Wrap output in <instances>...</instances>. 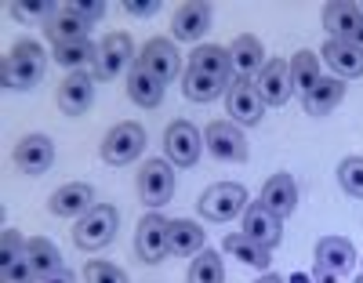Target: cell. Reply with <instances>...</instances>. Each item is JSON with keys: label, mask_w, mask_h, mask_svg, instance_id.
I'll return each mask as SVG.
<instances>
[{"label": "cell", "mask_w": 363, "mask_h": 283, "mask_svg": "<svg viewBox=\"0 0 363 283\" xmlns=\"http://www.w3.org/2000/svg\"><path fill=\"white\" fill-rule=\"evenodd\" d=\"M189 283H225V269L218 250H200L189 265Z\"/></svg>", "instance_id": "33"}, {"label": "cell", "mask_w": 363, "mask_h": 283, "mask_svg": "<svg viewBox=\"0 0 363 283\" xmlns=\"http://www.w3.org/2000/svg\"><path fill=\"white\" fill-rule=\"evenodd\" d=\"M359 22H363V11L356 4H327L323 8V29L330 33V40H352Z\"/></svg>", "instance_id": "26"}, {"label": "cell", "mask_w": 363, "mask_h": 283, "mask_svg": "<svg viewBox=\"0 0 363 283\" xmlns=\"http://www.w3.org/2000/svg\"><path fill=\"white\" fill-rule=\"evenodd\" d=\"M44 33L51 37V44H73V40H87L91 22H84L73 8H58V15L44 26Z\"/></svg>", "instance_id": "25"}, {"label": "cell", "mask_w": 363, "mask_h": 283, "mask_svg": "<svg viewBox=\"0 0 363 283\" xmlns=\"http://www.w3.org/2000/svg\"><path fill=\"white\" fill-rule=\"evenodd\" d=\"M349 44H356V48H359V51H363V22H359V26H356V33H352V40H349Z\"/></svg>", "instance_id": "44"}, {"label": "cell", "mask_w": 363, "mask_h": 283, "mask_svg": "<svg viewBox=\"0 0 363 283\" xmlns=\"http://www.w3.org/2000/svg\"><path fill=\"white\" fill-rule=\"evenodd\" d=\"M8 11H11V18H22V22H44V26L58 15V8L51 4V0H33V4H11Z\"/></svg>", "instance_id": "35"}, {"label": "cell", "mask_w": 363, "mask_h": 283, "mask_svg": "<svg viewBox=\"0 0 363 283\" xmlns=\"http://www.w3.org/2000/svg\"><path fill=\"white\" fill-rule=\"evenodd\" d=\"M44 48L37 40H18L8 58H4V70H0V77H4V87H15V91H29L37 87L44 80Z\"/></svg>", "instance_id": "1"}, {"label": "cell", "mask_w": 363, "mask_h": 283, "mask_svg": "<svg viewBox=\"0 0 363 283\" xmlns=\"http://www.w3.org/2000/svg\"><path fill=\"white\" fill-rule=\"evenodd\" d=\"M40 283H77V279H73V272H69V269H58L55 276H48V279H40Z\"/></svg>", "instance_id": "41"}, {"label": "cell", "mask_w": 363, "mask_h": 283, "mask_svg": "<svg viewBox=\"0 0 363 283\" xmlns=\"http://www.w3.org/2000/svg\"><path fill=\"white\" fill-rule=\"evenodd\" d=\"M356 283H363V276H359V279H356Z\"/></svg>", "instance_id": "45"}, {"label": "cell", "mask_w": 363, "mask_h": 283, "mask_svg": "<svg viewBox=\"0 0 363 283\" xmlns=\"http://www.w3.org/2000/svg\"><path fill=\"white\" fill-rule=\"evenodd\" d=\"M211 29V4H182L171 18V33L178 40H200L203 33Z\"/></svg>", "instance_id": "20"}, {"label": "cell", "mask_w": 363, "mask_h": 283, "mask_svg": "<svg viewBox=\"0 0 363 283\" xmlns=\"http://www.w3.org/2000/svg\"><path fill=\"white\" fill-rule=\"evenodd\" d=\"M222 91H229V84L207 77L200 70H186V73H182V94H186L189 102H211V99H218Z\"/></svg>", "instance_id": "31"}, {"label": "cell", "mask_w": 363, "mask_h": 283, "mask_svg": "<svg viewBox=\"0 0 363 283\" xmlns=\"http://www.w3.org/2000/svg\"><path fill=\"white\" fill-rule=\"evenodd\" d=\"M222 250H225V255H233L236 262H244V265H251V269H269V255H272V250H265V247H258L255 240H247L244 233H229L225 240H222Z\"/></svg>", "instance_id": "29"}, {"label": "cell", "mask_w": 363, "mask_h": 283, "mask_svg": "<svg viewBox=\"0 0 363 283\" xmlns=\"http://www.w3.org/2000/svg\"><path fill=\"white\" fill-rule=\"evenodd\" d=\"M22 255H26V240L18 236V229H4V236H0V265H11Z\"/></svg>", "instance_id": "37"}, {"label": "cell", "mask_w": 363, "mask_h": 283, "mask_svg": "<svg viewBox=\"0 0 363 283\" xmlns=\"http://www.w3.org/2000/svg\"><path fill=\"white\" fill-rule=\"evenodd\" d=\"M203 145H207L211 156H215V160H222V164H244V160H247V138H244V131H240L236 123L215 120V123L207 128V135H203Z\"/></svg>", "instance_id": "7"}, {"label": "cell", "mask_w": 363, "mask_h": 283, "mask_svg": "<svg viewBox=\"0 0 363 283\" xmlns=\"http://www.w3.org/2000/svg\"><path fill=\"white\" fill-rule=\"evenodd\" d=\"M69 8H73L84 22H91V26H95V22L106 15V4H69Z\"/></svg>", "instance_id": "39"}, {"label": "cell", "mask_w": 363, "mask_h": 283, "mask_svg": "<svg viewBox=\"0 0 363 283\" xmlns=\"http://www.w3.org/2000/svg\"><path fill=\"white\" fill-rule=\"evenodd\" d=\"M323 77H320V58L313 55V51H298L294 58H291V87L306 99V94L320 84Z\"/></svg>", "instance_id": "30"}, {"label": "cell", "mask_w": 363, "mask_h": 283, "mask_svg": "<svg viewBox=\"0 0 363 283\" xmlns=\"http://www.w3.org/2000/svg\"><path fill=\"white\" fill-rule=\"evenodd\" d=\"M124 11H128V15H153V11H157V4H131V0H128Z\"/></svg>", "instance_id": "40"}, {"label": "cell", "mask_w": 363, "mask_h": 283, "mask_svg": "<svg viewBox=\"0 0 363 283\" xmlns=\"http://www.w3.org/2000/svg\"><path fill=\"white\" fill-rule=\"evenodd\" d=\"M338 182L349 196L363 200V156H345L342 167H338Z\"/></svg>", "instance_id": "34"}, {"label": "cell", "mask_w": 363, "mask_h": 283, "mask_svg": "<svg viewBox=\"0 0 363 283\" xmlns=\"http://www.w3.org/2000/svg\"><path fill=\"white\" fill-rule=\"evenodd\" d=\"M95 207H99V196H95V189L84 185V182H69V185H62V189H55L51 200H48V211H51V214H58V218H77V222H80L87 211H95Z\"/></svg>", "instance_id": "11"}, {"label": "cell", "mask_w": 363, "mask_h": 283, "mask_svg": "<svg viewBox=\"0 0 363 283\" xmlns=\"http://www.w3.org/2000/svg\"><path fill=\"white\" fill-rule=\"evenodd\" d=\"M128 94H131V102H138L142 109H157L164 102V84L157 77H149L135 62L131 73H128Z\"/></svg>", "instance_id": "27"}, {"label": "cell", "mask_w": 363, "mask_h": 283, "mask_svg": "<svg viewBox=\"0 0 363 283\" xmlns=\"http://www.w3.org/2000/svg\"><path fill=\"white\" fill-rule=\"evenodd\" d=\"M342 99H345V80H338V77H323V80H320L301 102H306V113L323 116V113L335 109Z\"/></svg>", "instance_id": "28"}, {"label": "cell", "mask_w": 363, "mask_h": 283, "mask_svg": "<svg viewBox=\"0 0 363 283\" xmlns=\"http://www.w3.org/2000/svg\"><path fill=\"white\" fill-rule=\"evenodd\" d=\"M26 262H29V269H33L37 283L48 279V276H55L58 269H66L62 265V250H58L51 240H44V236L26 240Z\"/></svg>", "instance_id": "22"}, {"label": "cell", "mask_w": 363, "mask_h": 283, "mask_svg": "<svg viewBox=\"0 0 363 283\" xmlns=\"http://www.w3.org/2000/svg\"><path fill=\"white\" fill-rule=\"evenodd\" d=\"M225 109L233 113L236 123L255 128V123L262 120V113H265V102H262V94L251 80H233L229 91H225Z\"/></svg>", "instance_id": "13"}, {"label": "cell", "mask_w": 363, "mask_h": 283, "mask_svg": "<svg viewBox=\"0 0 363 283\" xmlns=\"http://www.w3.org/2000/svg\"><path fill=\"white\" fill-rule=\"evenodd\" d=\"M316 265L330 269L335 276H345V272H352V265H356V247H352L345 236H323V240L316 243Z\"/></svg>", "instance_id": "19"}, {"label": "cell", "mask_w": 363, "mask_h": 283, "mask_svg": "<svg viewBox=\"0 0 363 283\" xmlns=\"http://www.w3.org/2000/svg\"><path fill=\"white\" fill-rule=\"evenodd\" d=\"M189 70H200L207 77H215L222 84H233V62H229V48H218V44H200L193 55H189Z\"/></svg>", "instance_id": "23"}, {"label": "cell", "mask_w": 363, "mask_h": 283, "mask_svg": "<svg viewBox=\"0 0 363 283\" xmlns=\"http://www.w3.org/2000/svg\"><path fill=\"white\" fill-rule=\"evenodd\" d=\"M255 87H258V94H262V102L265 106H284L287 99H291V62H284V58H269L265 62V70L255 77Z\"/></svg>", "instance_id": "14"}, {"label": "cell", "mask_w": 363, "mask_h": 283, "mask_svg": "<svg viewBox=\"0 0 363 283\" xmlns=\"http://www.w3.org/2000/svg\"><path fill=\"white\" fill-rule=\"evenodd\" d=\"M135 250L145 265H160L167 255H171V243H167V218L160 214H145L138 222V240H135Z\"/></svg>", "instance_id": "9"}, {"label": "cell", "mask_w": 363, "mask_h": 283, "mask_svg": "<svg viewBox=\"0 0 363 283\" xmlns=\"http://www.w3.org/2000/svg\"><path fill=\"white\" fill-rule=\"evenodd\" d=\"M244 236L255 240L258 247L272 250L280 240H284V226H280V214H272L262 200L258 204H247L244 211Z\"/></svg>", "instance_id": "12"}, {"label": "cell", "mask_w": 363, "mask_h": 283, "mask_svg": "<svg viewBox=\"0 0 363 283\" xmlns=\"http://www.w3.org/2000/svg\"><path fill=\"white\" fill-rule=\"evenodd\" d=\"M167 243H171V255L196 258L203 250V229L189 218H174V222H167Z\"/></svg>", "instance_id": "24"}, {"label": "cell", "mask_w": 363, "mask_h": 283, "mask_svg": "<svg viewBox=\"0 0 363 283\" xmlns=\"http://www.w3.org/2000/svg\"><path fill=\"white\" fill-rule=\"evenodd\" d=\"M255 283H284V276H277V272H262Z\"/></svg>", "instance_id": "43"}, {"label": "cell", "mask_w": 363, "mask_h": 283, "mask_svg": "<svg viewBox=\"0 0 363 283\" xmlns=\"http://www.w3.org/2000/svg\"><path fill=\"white\" fill-rule=\"evenodd\" d=\"M229 62H233L236 80H251V77H258V73L265 70V62H269V58H265L258 37L244 33V37H236V40L229 44Z\"/></svg>", "instance_id": "17"}, {"label": "cell", "mask_w": 363, "mask_h": 283, "mask_svg": "<svg viewBox=\"0 0 363 283\" xmlns=\"http://www.w3.org/2000/svg\"><path fill=\"white\" fill-rule=\"evenodd\" d=\"M84 279H87V283H128V272L116 269V265H109V262H87Z\"/></svg>", "instance_id": "36"}, {"label": "cell", "mask_w": 363, "mask_h": 283, "mask_svg": "<svg viewBox=\"0 0 363 283\" xmlns=\"http://www.w3.org/2000/svg\"><path fill=\"white\" fill-rule=\"evenodd\" d=\"M174 196V171L164 160H149L138 171V200L145 207H164Z\"/></svg>", "instance_id": "8"}, {"label": "cell", "mask_w": 363, "mask_h": 283, "mask_svg": "<svg viewBox=\"0 0 363 283\" xmlns=\"http://www.w3.org/2000/svg\"><path fill=\"white\" fill-rule=\"evenodd\" d=\"M323 62L330 66V77H338V80L363 77V51L349 40H327L323 44Z\"/></svg>", "instance_id": "18"}, {"label": "cell", "mask_w": 363, "mask_h": 283, "mask_svg": "<svg viewBox=\"0 0 363 283\" xmlns=\"http://www.w3.org/2000/svg\"><path fill=\"white\" fill-rule=\"evenodd\" d=\"M316 283H342V276H335V272H330V269L316 265Z\"/></svg>", "instance_id": "42"}, {"label": "cell", "mask_w": 363, "mask_h": 283, "mask_svg": "<svg viewBox=\"0 0 363 283\" xmlns=\"http://www.w3.org/2000/svg\"><path fill=\"white\" fill-rule=\"evenodd\" d=\"M262 204L272 211V214H280V218H287L294 207H298V185H294V178L291 174H272L265 185H262Z\"/></svg>", "instance_id": "21"}, {"label": "cell", "mask_w": 363, "mask_h": 283, "mask_svg": "<svg viewBox=\"0 0 363 283\" xmlns=\"http://www.w3.org/2000/svg\"><path fill=\"white\" fill-rule=\"evenodd\" d=\"M0 283H37V276H33V269H29L26 255L15 258L11 265H0Z\"/></svg>", "instance_id": "38"}, {"label": "cell", "mask_w": 363, "mask_h": 283, "mask_svg": "<svg viewBox=\"0 0 363 283\" xmlns=\"http://www.w3.org/2000/svg\"><path fill=\"white\" fill-rule=\"evenodd\" d=\"M145 149V131L142 123H116V128L102 138V160L113 167H128L131 160H138Z\"/></svg>", "instance_id": "4"}, {"label": "cell", "mask_w": 363, "mask_h": 283, "mask_svg": "<svg viewBox=\"0 0 363 283\" xmlns=\"http://www.w3.org/2000/svg\"><path fill=\"white\" fill-rule=\"evenodd\" d=\"M116 226H120L116 207L99 204L95 211H87V214L80 218V222H77L73 240H77V247H80V250H102V247H109V243H113Z\"/></svg>", "instance_id": "2"}, {"label": "cell", "mask_w": 363, "mask_h": 283, "mask_svg": "<svg viewBox=\"0 0 363 283\" xmlns=\"http://www.w3.org/2000/svg\"><path fill=\"white\" fill-rule=\"evenodd\" d=\"M58 109L69 113V116H80L91 109V102H95V77L87 73H69L62 84H58Z\"/></svg>", "instance_id": "16"}, {"label": "cell", "mask_w": 363, "mask_h": 283, "mask_svg": "<svg viewBox=\"0 0 363 283\" xmlns=\"http://www.w3.org/2000/svg\"><path fill=\"white\" fill-rule=\"evenodd\" d=\"M131 37L128 33H109L102 44H99V55H95V80H113L120 73H131Z\"/></svg>", "instance_id": "6"}, {"label": "cell", "mask_w": 363, "mask_h": 283, "mask_svg": "<svg viewBox=\"0 0 363 283\" xmlns=\"http://www.w3.org/2000/svg\"><path fill=\"white\" fill-rule=\"evenodd\" d=\"M95 55H99V44L91 40H73V44H55V62L58 66H66L73 73H80V66H95Z\"/></svg>", "instance_id": "32"}, {"label": "cell", "mask_w": 363, "mask_h": 283, "mask_svg": "<svg viewBox=\"0 0 363 283\" xmlns=\"http://www.w3.org/2000/svg\"><path fill=\"white\" fill-rule=\"evenodd\" d=\"M138 66H142L149 77H157L160 84H171V80L182 73V58H178V48H174L171 40L157 37V40H149V44L142 48Z\"/></svg>", "instance_id": "10"}, {"label": "cell", "mask_w": 363, "mask_h": 283, "mask_svg": "<svg viewBox=\"0 0 363 283\" xmlns=\"http://www.w3.org/2000/svg\"><path fill=\"white\" fill-rule=\"evenodd\" d=\"M164 152L174 167H193L203 152V138L189 120H174L164 135Z\"/></svg>", "instance_id": "5"}, {"label": "cell", "mask_w": 363, "mask_h": 283, "mask_svg": "<svg viewBox=\"0 0 363 283\" xmlns=\"http://www.w3.org/2000/svg\"><path fill=\"white\" fill-rule=\"evenodd\" d=\"M55 164V142L48 135H26L15 145V167L26 174H44Z\"/></svg>", "instance_id": "15"}, {"label": "cell", "mask_w": 363, "mask_h": 283, "mask_svg": "<svg viewBox=\"0 0 363 283\" xmlns=\"http://www.w3.org/2000/svg\"><path fill=\"white\" fill-rule=\"evenodd\" d=\"M247 211V189L236 182H218L200 196V214L211 222H229V218Z\"/></svg>", "instance_id": "3"}]
</instances>
